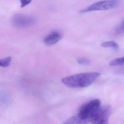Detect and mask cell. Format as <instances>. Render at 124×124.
<instances>
[{
  "label": "cell",
  "instance_id": "cell-1",
  "mask_svg": "<svg viewBox=\"0 0 124 124\" xmlns=\"http://www.w3.org/2000/svg\"><path fill=\"white\" fill-rule=\"evenodd\" d=\"M100 75L97 72L78 74L63 78L62 82L70 88H84L91 85Z\"/></svg>",
  "mask_w": 124,
  "mask_h": 124
},
{
  "label": "cell",
  "instance_id": "cell-2",
  "mask_svg": "<svg viewBox=\"0 0 124 124\" xmlns=\"http://www.w3.org/2000/svg\"><path fill=\"white\" fill-rule=\"evenodd\" d=\"M101 107V101L98 99L93 100L82 105L77 115L84 124L90 123V120Z\"/></svg>",
  "mask_w": 124,
  "mask_h": 124
},
{
  "label": "cell",
  "instance_id": "cell-3",
  "mask_svg": "<svg viewBox=\"0 0 124 124\" xmlns=\"http://www.w3.org/2000/svg\"><path fill=\"white\" fill-rule=\"evenodd\" d=\"M118 0H106L98 1L81 11L82 13L96 11H105L115 8L117 6Z\"/></svg>",
  "mask_w": 124,
  "mask_h": 124
},
{
  "label": "cell",
  "instance_id": "cell-4",
  "mask_svg": "<svg viewBox=\"0 0 124 124\" xmlns=\"http://www.w3.org/2000/svg\"><path fill=\"white\" fill-rule=\"evenodd\" d=\"M35 18L31 16L22 14H16L12 18V23L17 28H25L32 26L35 23Z\"/></svg>",
  "mask_w": 124,
  "mask_h": 124
},
{
  "label": "cell",
  "instance_id": "cell-5",
  "mask_svg": "<svg viewBox=\"0 0 124 124\" xmlns=\"http://www.w3.org/2000/svg\"><path fill=\"white\" fill-rule=\"evenodd\" d=\"M111 111L110 106H106L100 108L90 120L93 124H107Z\"/></svg>",
  "mask_w": 124,
  "mask_h": 124
},
{
  "label": "cell",
  "instance_id": "cell-6",
  "mask_svg": "<svg viewBox=\"0 0 124 124\" xmlns=\"http://www.w3.org/2000/svg\"><path fill=\"white\" fill-rule=\"evenodd\" d=\"M62 33L58 31L51 32L44 39V42L47 46H51L57 43L62 38Z\"/></svg>",
  "mask_w": 124,
  "mask_h": 124
},
{
  "label": "cell",
  "instance_id": "cell-7",
  "mask_svg": "<svg viewBox=\"0 0 124 124\" xmlns=\"http://www.w3.org/2000/svg\"><path fill=\"white\" fill-rule=\"evenodd\" d=\"M11 58L10 57L0 59V67H6L9 66L11 62Z\"/></svg>",
  "mask_w": 124,
  "mask_h": 124
},
{
  "label": "cell",
  "instance_id": "cell-8",
  "mask_svg": "<svg viewBox=\"0 0 124 124\" xmlns=\"http://www.w3.org/2000/svg\"><path fill=\"white\" fill-rule=\"evenodd\" d=\"M101 46L104 47H112L114 49H118V45L117 43L114 41H108L104 42L101 44Z\"/></svg>",
  "mask_w": 124,
  "mask_h": 124
},
{
  "label": "cell",
  "instance_id": "cell-9",
  "mask_svg": "<svg viewBox=\"0 0 124 124\" xmlns=\"http://www.w3.org/2000/svg\"><path fill=\"white\" fill-rule=\"evenodd\" d=\"M124 63V57L119 58L113 60L109 63L110 66H115Z\"/></svg>",
  "mask_w": 124,
  "mask_h": 124
},
{
  "label": "cell",
  "instance_id": "cell-10",
  "mask_svg": "<svg viewBox=\"0 0 124 124\" xmlns=\"http://www.w3.org/2000/svg\"><path fill=\"white\" fill-rule=\"evenodd\" d=\"M77 62L79 64L84 65H89L90 63L89 60L84 58H79L77 60Z\"/></svg>",
  "mask_w": 124,
  "mask_h": 124
},
{
  "label": "cell",
  "instance_id": "cell-11",
  "mask_svg": "<svg viewBox=\"0 0 124 124\" xmlns=\"http://www.w3.org/2000/svg\"><path fill=\"white\" fill-rule=\"evenodd\" d=\"M116 32L118 34H121L124 33V20L120 25L117 28Z\"/></svg>",
  "mask_w": 124,
  "mask_h": 124
},
{
  "label": "cell",
  "instance_id": "cell-12",
  "mask_svg": "<svg viewBox=\"0 0 124 124\" xmlns=\"http://www.w3.org/2000/svg\"><path fill=\"white\" fill-rule=\"evenodd\" d=\"M21 3V7L23 8L31 3L32 0H20Z\"/></svg>",
  "mask_w": 124,
  "mask_h": 124
},
{
  "label": "cell",
  "instance_id": "cell-13",
  "mask_svg": "<svg viewBox=\"0 0 124 124\" xmlns=\"http://www.w3.org/2000/svg\"></svg>",
  "mask_w": 124,
  "mask_h": 124
}]
</instances>
